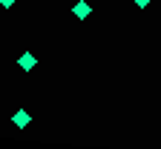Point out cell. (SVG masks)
Segmentation results:
<instances>
[{
	"label": "cell",
	"mask_w": 161,
	"mask_h": 149,
	"mask_svg": "<svg viewBox=\"0 0 161 149\" xmlns=\"http://www.w3.org/2000/svg\"><path fill=\"white\" fill-rule=\"evenodd\" d=\"M17 63H20V69H26V72H29V69H35V63H37V57H35L32 52H23V55L17 57Z\"/></svg>",
	"instance_id": "cell-1"
},
{
	"label": "cell",
	"mask_w": 161,
	"mask_h": 149,
	"mask_svg": "<svg viewBox=\"0 0 161 149\" xmlns=\"http://www.w3.org/2000/svg\"><path fill=\"white\" fill-rule=\"evenodd\" d=\"M12 120H14V126H20V129H23V126L32 120V115H29L26 109H20V112H14V118H12Z\"/></svg>",
	"instance_id": "cell-2"
},
{
	"label": "cell",
	"mask_w": 161,
	"mask_h": 149,
	"mask_svg": "<svg viewBox=\"0 0 161 149\" xmlns=\"http://www.w3.org/2000/svg\"><path fill=\"white\" fill-rule=\"evenodd\" d=\"M89 14V3H86V0H80V3H75V17H80V20H84Z\"/></svg>",
	"instance_id": "cell-3"
},
{
	"label": "cell",
	"mask_w": 161,
	"mask_h": 149,
	"mask_svg": "<svg viewBox=\"0 0 161 149\" xmlns=\"http://www.w3.org/2000/svg\"><path fill=\"white\" fill-rule=\"evenodd\" d=\"M12 3H14V0H0V6H6V9H9Z\"/></svg>",
	"instance_id": "cell-4"
},
{
	"label": "cell",
	"mask_w": 161,
	"mask_h": 149,
	"mask_svg": "<svg viewBox=\"0 0 161 149\" xmlns=\"http://www.w3.org/2000/svg\"><path fill=\"white\" fill-rule=\"evenodd\" d=\"M150 3V0H135V6H147Z\"/></svg>",
	"instance_id": "cell-5"
}]
</instances>
